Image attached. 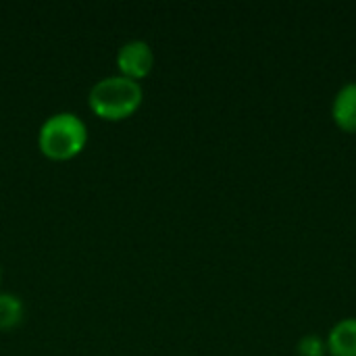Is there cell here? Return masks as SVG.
I'll return each mask as SVG.
<instances>
[{
    "mask_svg": "<svg viewBox=\"0 0 356 356\" xmlns=\"http://www.w3.org/2000/svg\"><path fill=\"white\" fill-rule=\"evenodd\" d=\"M0 275H2V271H0Z\"/></svg>",
    "mask_w": 356,
    "mask_h": 356,
    "instance_id": "obj_8",
    "label": "cell"
},
{
    "mask_svg": "<svg viewBox=\"0 0 356 356\" xmlns=\"http://www.w3.org/2000/svg\"><path fill=\"white\" fill-rule=\"evenodd\" d=\"M86 142L88 125L77 113L71 111H60L46 117L38 131L40 150L54 161H65L79 154Z\"/></svg>",
    "mask_w": 356,
    "mask_h": 356,
    "instance_id": "obj_2",
    "label": "cell"
},
{
    "mask_svg": "<svg viewBox=\"0 0 356 356\" xmlns=\"http://www.w3.org/2000/svg\"><path fill=\"white\" fill-rule=\"evenodd\" d=\"M117 67H119L121 75L131 77L136 81L146 77L152 71V67H154L152 46L146 40H140V38L127 40L117 50Z\"/></svg>",
    "mask_w": 356,
    "mask_h": 356,
    "instance_id": "obj_3",
    "label": "cell"
},
{
    "mask_svg": "<svg viewBox=\"0 0 356 356\" xmlns=\"http://www.w3.org/2000/svg\"><path fill=\"white\" fill-rule=\"evenodd\" d=\"M332 117L342 131L356 134V81H348L338 90L332 104Z\"/></svg>",
    "mask_w": 356,
    "mask_h": 356,
    "instance_id": "obj_4",
    "label": "cell"
},
{
    "mask_svg": "<svg viewBox=\"0 0 356 356\" xmlns=\"http://www.w3.org/2000/svg\"><path fill=\"white\" fill-rule=\"evenodd\" d=\"M325 344L332 356H356V317L338 321L330 330Z\"/></svg>",
    "mask_w": 356,
    "mask_h": 356,
    "instance_id": "obj_5",
    "label": "cell"
},
{
    "mask_svg": "<svg viewBox=\"0 0 356 356\" xmlns=\"http://www.w3.org/2000/svg\"><path fill=\"white\" fill-rule=\"evenodd\" d=\"M25 317L23 300L10 292H0V332L17 327Z\"/></svg>",
    "mask_w": 356,
    "mask_h": 356,
    "instance_id": "obj_6",
    "label": "cell"
},
{
    "mask_svg": "<svg viewBox=\"0 0 356 356\" xmlns=\"http://www.w3.org/2000/svg\"><path fill=\"white\" fill-rule=\"evenodd\" d=\"M298 355L300 356H325L327 355V344L321 336L317 334H307L298 342Z\"/></svg>",
    "mask_w": 356,
    "mask_h": 356,
    "instance_id": "obj_7",
    "label": "cell"
},
{
    "mask_svg": "<svg viewBox=\"0 0 356 356\" xmlns=\"http://www.w3.org/2000/svg\"><path fill=\"white\" fill-rule=\"evenodd\" d=\"M144 98V90L140 81L125 77V75H106L92 83L88 92L90 108L102 119H125L129 117Z\"/></svg>",
    "mask_w": 356,
    "mask_h": 356,
    "instance_id": "obj_1",
    "label": "cell"
}]
</instances>
